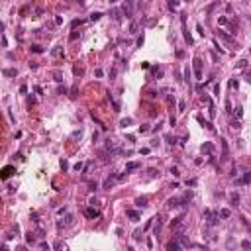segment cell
<instances>
[{"label":"cell","mask_w":251,"mask_h":251,"mask_svg":"<svg viewBox=\"0 0 251 251\" xmlns=\"http://www.w3.org/2000/svg\"><path fill=\"white\" fill-rule=\"evenodd\" d=\"M133 8H135V0H126L124 2V14H126V18H131V14H133Z\"/></svg>","instance_id":"1"},{"label":"cell","mask_w":251,"mask_h":251,"mask_svg":"<svg viewBox=\"0 0 251 251\" xmlns=\"http://www.w3.org/2000/svg\"><path fill=\"white\" fill-rule=\"evenodd\" d=\"M192 65H194V75H196V78H200V76H202V61L196 57V59L192 61Z\"/></svg>","instance_id":"2"},{"label":"cell","mask_w":251,"mask_h":251,"mask_svg":"<svg viewBox=\"0 0 251 251\" xmlns=\"http://www.w3.org/2000/svg\"><path fill=\"white\" fill-rule=\"evenodd\" d=\"M200 151L206 153V155H212V153H214V145H212L210 141H204V143H202V147H200Z\"/></svg>","instance_id":"3"},{"label":"cell","mask_w":251,"mask_h":251,"mask_svg":"<svg viewBox=\"0 0 251 251\" xmlns=\"http://www.w3.org/2000/svg\"><path fill=\"white\" fill-rule=\"evenodd\" d=\"M183 202H185L183 198H169V200H167V206L169 208H179Z\"/></svg>","instance_id":"4"},{"label":"cell","mask_w":251,"mask_h":251,"mask_svg":"<svg viewBox=\"0 0 251 251\" xmlns=\"http://www.w3.org/2000/svg\"><path fill=\"white\" fill-rule=\"evenodd\" d=\"M204 216L208 218V224H210V226H216V224H218V216H216V214H210V210L204 212Z\"/></svg>","instance_id":"5"},{"label":"cell","mask_w":251,"mask_h":251,"mask_svg":"<svg viewBox=\"0 0 251 251\" xmlns=\"http://www.w3.org/2000/svg\"><path fill=\"white\" fill-rule=\"evenodd\" d=\"M153 220H155V222H151V224H153V231H155V235H157V233L161 231V226H163V224H161V218H159V216L153 218Z\"/></svg>","instance_id":"6"},{"label":"cell","mask_w":251,"mask_h":251,"mask_svg":"<svg viewBox=\"0 0 251 251\" xmlns=\"http://www.w3.org/2000/svg\"><path fill=\"white\" fill-rule=\"evenodd\" d=\"M73 222H75V216H73V214H67L65 222H61V224H63L65 228H69V226H73Z\"/></svg>","instance_id":"7"},{"label":"cell","mask_w":251,"mask_h":251,"mask_svg":"<svg viewBox=\"0 0 251 251\" xmlns=\"http://www.w3.org/2000/svg\"><path fill=\"white\" fill-rule=\"evenodd\" d=\"M181 247H183V245H181V243H179V239H175V241H171V243H169V245H167V249H169V251H177V249H181Z\"/></svg>","instance_id":"8"},{"label":"cell","mask_w":251,"mask_h":251,"mask_svg":"<svg viewBox=\"0 0 251 251\" xmlns=\"http://www.w3.org/2000/svg\"><path fill=\"white\" fill-rule=\"evenodd\" d=\"M85 214H87L88 218H98V210H96V208H87V212H85Z\"/></svg>","instance_id":"9"},{"label":"cell","mask_w":251,"mask_h":251,"mask_svg":"<svg viewBox=\"0 0 251 251\" xmlns=\"http://www.w3.org/2000/svg\"><path fill=\"white\" fill-rule=\"evenodd\" d=\"M122 10H118V8H112V10H110V18H112V20H120L122 16Z\"/></svg>","instance_id":"10"},{"label":"cell","mask_w":251,"mask_h":251,"mask_svg":"<svg viewBox=\"0 0 251 251\" xmlns=\"http://www.w3.org/2000/svg\"><path fill=\"white\" fill-rule=\"evenodd\" d=\"M135 169H139V163H137V161H130V163H126V171H135Z\"/></svg>","instance_id":"11"},{"label":"cell","mask_w":251,"mask_h":251,"mask_svg":"<svg viewBox=\"0 0 251 251\" xmlns=\"http://www.w3.org/2000/svg\"><path fill=\"white\" fill-rule=\"evenodd\" d=\"M12 173H14V167H6V169H4V171L0 173V177H2V179H8Z\"/></svg>","instance_id":"12"},{"label":"cell","mask_w":251,"mask_h":251,"mask_svg":"<svg viewBox=\"0 0 251 251\" xmlns=\"http://www.w3.org/2000/svg\"><path fill=\"white\" fill-rule=\"evenodd\" d=\"M53 81L55 83H63V73L61 71H53Z\"/></svg>","instance_id":"13"},{"label":"cell","mask_w":251,"mask_h":251,"mask_svg":"<svg viewBox=\"0 0 251 251\" xmlns=\"http://www.w3.org/2000/svg\"><path fill=\"white\" fill-rule=\"evenodd\" d=\"M128 218L133 220V222H137V220H139V214H137L135 210H128Z\"/></svg>","instance_id":"14"},{"label":"cell","mask_w":251,"mask_h":251,"mask_svg":"<svg viewBox=\"0 0 251 251\" xmlns=\"http://www.w3.org/2000/svg\"><path fill=\"white\" fill-rule=\"evenodd\" d=\"M196 120L200 122V124H202V126H206V130H210V131H214V128H212V126H210V122H206V120H204V118H202V116H198Z\"/></svg>","instance_id":"15"},{"label":"cell","mask_w":251,"mask_h":251,"mask_svg":"<svg viewBox=\"0 0 251 251\" xmlns=\"http://www.w3.org/2000/svg\"><path fill=\"white\" fill-rule=\"evenodd\" d=\"M2 73H4V76H16V75H18V71H16V69H4Z\"/></svg>","instance_id":"16"},{"label":"cell","mask_w":251,"mask_h":251,"mask_svg":"<svg viewBox=\"0 0 251 251\" xmlns=\"http://www.w3.org/2000/svg\"><path fill=\"white\" fill-rule=\"evenodd\" d=\"M51 55H53L55 59H57V57H61V55H63V47H53V51H51Z\"/></svg>","instance_id":"17"},{"label":"cell","mask_w":251,"mask_h":251,"mask_svg":"<svg viewBox=\"0 0 251 251\" xmlns=\"http://www.w3.org/2000/svg\"><path fill=\"white\" fill-rule=\"evenodd\" d=\"M114 181H116V177H112V179H106V181H104V188H112V186H114Z\"/></svg>","instance_id":"18"},{"label":"cell","mask_w":251,"mask_h":251,"mask_svg":"<svg viewBox=\"0 0 251 251\" xmlns=\"http://www.w3.org/2000/svg\"><path fill=\"white\" fill-rule=\"evenodd\" d=\"M100 18H102V14H100V12H92V14H90V18H88V20H90V22H98Z\"/></svg>","instance_id":"19"},{"label":"cell","mask_w":251,"mask_h":251,"mask_svg":"<svg viewBox=\"0 0 251 251\" xmlns=\"http://www.w3.org/2000/svg\"><path fill=\"white\" fill-rule=\"evenodd\" d=\"M218 216H222V218H229V216H231V212H229L228 208H222V210H220V214Z\"/></svg>","instance_id":"20"},{"label":"cell","mask_w":251,"mask_h":251,"mask_svg":"<svg viewBox=\"0 0 251 251\" xmlns=\"http://www.w3.org/2000/svg\"><path fill=\"white\" fill-rule=\"evenodd\" d=\"M135 204H137V206H147V198L143 196V198H135Z\"/></svg>","instance_id":"21"},{"label":"cell","mask_w":251,"mask_h":251,"mask_svg":"<svg viewBox=\"0 0 251 251\" xmlns=\"http://www.w3.org/2000/svg\"><path fill=\"white\" fill-rule=\"evenodd\" d=\"M222 141V151H224V159L228 157V143H226V139H220Z\"/></svg>","instance_id":"22"},{"label":"cell","mask_w":251,"mask_h":251,"mask_svg":"<svg viewBox=\"0 0 251 251\" xmlns=\"http://www.w3.org/2000/svg\"><path fill=\"white\" fill-rule=\"evenodd\" d=\"M183 220H185L183 216H177V218L173 220V228H177V226H181V224H183Z\"/></svg>","instance_id":"23"},{"label":"cell","mask_w":251,"mask_h":251,"mask_svg":"<svg viewBox=\"0 0 251 251\" xmlns=\"http://www.w3.org/2000/svg\"><path fill=\"white\" fill-rule=\"evenodd\" d=\"M26 241H28V243H33V241H35V235H33L32 231H30V233H26Z\"/></svg>","instance_id":"24"},{"label":"cell","mask_w":251,"mask_h":251,"mask_svg":"<svg viewBox=\"0 0 251 251\" xmlns=\"http://www.w3.org/2000/svg\"><path fill=\"white\" fill-rule=\"evenodd\" d=\"M131 122H133V120H131V118H124V120L120 122V126H122V128H126V126H130Z\"/></svg>","instance_id":"25"},{"label":"cell","mask_w":251,"mask_h":251,"mask_svg":"<svg viewBox=\"0 0 251 251\" xmlns=\"http://www.w3.org/2000/svg\"><path fill=\"white\" fill-rule=\"evenodd\" d=\"M30 49H32V53H43V49H41L39 45H32Z\"/></svg>","instance_id":"26"},{"label":"cell","mask_w":251,"mask_h":251,"mask_svg":"<svg viewBox=\"0 0 251 251\" xmlns=\"http://www.w3.org/2000/svg\"><path fill=\"white\" fill-rule=\"evenodd\" d=\"M78 35H81V32H71V35H69V41H75Z\"/></svg>","instance_id":"27"},{"label":"cell","mask_w":251,"mask_h":251,"mask_svg":"<svg viewBox=\"0 0 251 251\" xmlns=\"http://www.w3.org/2000/svg\"><path fill=\"white\" fill-rule=\"evenodd\" d=\"M231 204H237V202H239V196H237V192H233V194H231Z\"/></svg>","instance_id":"28"},{"label":"cell","mask_w":251,"mask_h":251,"mask_svg":"<svg viewBox=\"0 0 251 251\" xmlns=\"http://www.w3.org/2000/svg\"><path fill=\"white\" fill-rule=\"evenodd\" d=\"M241 247H243V249H249V247H251V241L249 239H243V241H241Z\"/></svg>","instance_id":"29"},{"label":"cell","mask_w":251,"mask_h":251,"mask_svg":"<svg viewBox=\"0 0 251 251\" xmlns=\"http://www.w3.org/2000/svg\"><path fill=\"white\" fill-rule=\"evenodd\" d=\"M185 81H186V83H190V69H188V67L185 69Z\"/></svg>","instance_id":"30"},{"label":"cell","mask_w":251,"mask_h":251,"mask_svg":"<svg viewBox=\"0 0 251 251\" xmlns=\"http://www.w3.org/2000/svg\"><path fill=\"white\" fill-rule=\"evenodd\" d=\"M235 67H237V69H245V67H247V61H245V59H241V61H239Z\"/></svg>","instance_id":"31"},{"label":"cell","mask_w":251,"mask_h":251,"mask_svg":"<svg viewBox=\"0 0 251 251\" xmlns=\"http://www.w3.org/2000/svg\"><path fill=\"white\" fill-rule=\"evenodd\" d=\"M63 247H65V243H63V241H57V243L53 245V249H63Z\"/></svg>","instance_id":"32"},{"label":"cell","mask_w":251,"mask_h":251,"mask_svg":"<svg viewBox=\"0 0 251 251\" xmlns=\"http://www.w3.org/2000/svg\"><path fill=\"white\" fill-rule=\"evenodd\" d=\"M83 73H85V69H83V67H75V75H83Z\"/></svg>","instance_id":"33"},{"label":"cell","mask_w":251,"mask_h":251,"mask_svg":"<svg viewBox=\"0 0 251 251\" xmlns=\"http://www.w3.org/2000/svg\"><path fill=\"white\" fill-rule=\"evenodd\" d=\"M218 24H220V26H226V24H228V18H224V16H222V18L218 20Z\"/></svg>","instance_id":"34"},{"label":"cell","mask_w":251,"mask_h":251,"mask_svg":"<svg viewBox=\"0 0 251 251\" xmlns=\"http://www.w3.org/2000/svg\"><path fill=\"white\" fill-rule=\"evenodd\" d=\"M130 32H131V33H135V32H137V24H135V22L131 24V28H130Z\"/></svg>","instance_id":"35"},{"label":"cell","mask_w":251,"mask_h":251,"mask_svg":"<svg viewBox=\"0 0 251 251\" xmlns=\"http://www.w3.org/2000/svg\"><path fill=\"white\" fill-rule=\"evenodd\" d=\"M167 141L171 143V145H175V143H177V139H175V137H171V135H167Z\"/></svg>","instance_id":"36"},{"label":"cell","mask_w":251,"mask_h":251,"mask_svg":"<svg viewBox=\"0 0 251 251\" xmlns=\"http://www.w3.org/2000/svg\"><path fill=\"white\" fill-rule=\"evenodd\" d=\"M55 24H57V26H61V24H63V18H61V16H57V18H55Z\"/></svg>","instance_id":"37"},{"label":"cell","mask_w":251,"mask_h":251,"mask_svg":"<svg viewBox=\"0 0 251 251\" xmlns=\"http://www.w3.org/2000/svg\"><path fill=\"white\" fill-rule=\"evenodd\" d=\"M185 108H186L185 102H179V110H181V112H185Z\"/></svg>","instance_id":"38"},{"label":"cell","mask_w":251,"mask_h":251,"mask_svg":"<svg viewBox=\"0 0 251 251\" xmlns=\"http://www.w3.org/2000/svg\"><path fill=\"white\" fill-rule=\"evenodd\" d=\"M20 92H22V94H26V92H28V87H26V85H22V87H20Z\"/></svg>","instance_id":"39"},{"label":"cell","mask_w":251,"mask_h":251,"mask_svg":"<svg viewBox=\"0 0 251 251\" xmlns=\"http://www.w3.org/2000/svg\"><path fill=\"white\" fill-rule=\"evenodd\" d=\"M186 185H188V186H194V185H196V181H194V179H190V181H186Z\"/></svg>","instance_id":"40"},{"label":"cell","mask_w":251,"mask_h":251,"mask_svg":"<svg viewBox=\"0 0 251 251\" xmlns=\"http://www.w3.org/2000/svg\"><path fill=\"white\" fill-rule=\"evenodd\" d=\"M39 247H41V249H49V245H47L45 241H41V243H39Z\"/></svg>","instance_id":"41"},{"label":"cell","mask_w":251,"mask_h":251,"mask_svg":"<svg viewBox=\"0 0 251 251\" xmlns=\"http://www.w3.org/2000/svg\"><path fill=\"white\" fill-rule=\"evenodd\" d=\"M196 30H198V33H200V35H204V30H202V26H200V24L196 26Z\"/></svg>","instance_id":"42"},{"label":"cell","mask_w":251,"mask_h":251,"mask_svg":"<svg viewBox=\"0 0 251 251\" xmlns=\"http://www.w3.org/2000/svg\"><path fill=\"white\" fill-rule=\"evenodd\" d=\"M94 75H96V76H102L104 73H102V69H96V71H94Z\"/></svg>","instance_id":"43"},{"label":"cell","mask_w":251,"mask_h":251,"mask_svg":"<svg viewBox=\"0 0 251 251\" xmlns=\"http://www.w3.org/2000/svg\"><path fill=\"white\" fill-rule=\"evenodd\" d=\"M171 173H173L175 177H179V169H177V167H173V169H171Z\"/></svg>","instance_id":"44"},{"label":"cell","mask_w":251,"mask_h":251,"mask_svg":"<svg viewBox=\"0 0 251 251\" xmlns=\"http://www.w3.org/2000/svg\"><path fill=\"white\" fill-rule=\"evenodd\" d=\"M81 24H83V20H75V22H73V28H76V26H81Z\"/></svg>","instance_id":"45"},{"label":"cell","mask_w":251,"mask_h":251,"mask_svg":"<svg viewBox=\"0 0 251 251\" xmlns=\"http://www.w3.org/2000/svg\"><path fill=\"white\" fill-rule=\"evenodd\" d=\"M0 32H4V24L0 22Z\"/></svg>","instance_id":"46"},{"label":"cell","mask_w":251,"mask_h":251,"mask_svg":"<svg viewBox=\"0 0 251 251\" xmlns=\"http://www.w3.org/2000/svg\"><path fill=\"white\" fill-rule=\"evenodd\" d=\"M185 2H192V0H185Z\"/></svg>","instance_id":"47"}]
</instances>
